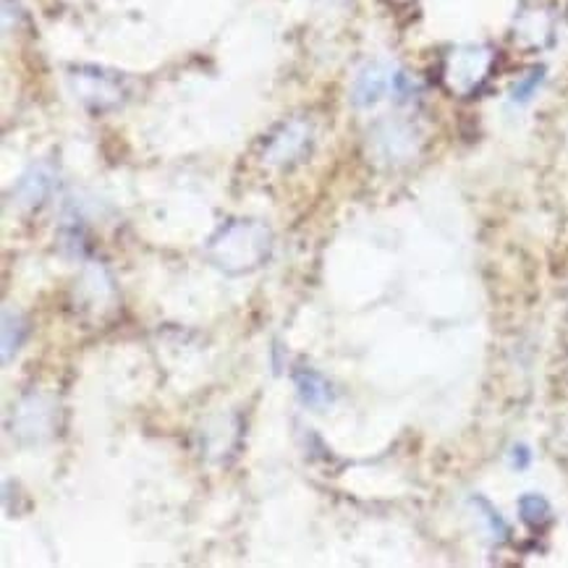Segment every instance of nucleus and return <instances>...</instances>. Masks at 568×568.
<instances>
[{
  "label": "nucleus",
  "instance_id": "f257e3e1",
  "mask_svg": "<svg viewBox=\"0 0 568 568\" xmlns=\"http://www.w3.org/2000/svg\"><path fill=\"white\" fill-rule=\"evenodd\" d=\"M273 252V233L260 221H231L210 239L207 254L217 271L244 275L265 265Z\"/></svg>",
  "mask_w": 568,
  "mask_h": 568
},
{
  "label": "nucleus",
  "instance_id": "423d86ee",
  "mask_svg": "<svg viewBox=\"0 0 568 568\" xmlns=\"http://www.w3.org/2000/svg\"><path fill=\"white\" fill-rule=\"evenodd\" d=\"M393 82H396V74H393L388 63L383 61L364 63L359 74L354 79L352 103L359 108V111H369V108L383 103L385 94L393 92Z\"/></svg>",
  "mask_w": 568,
  "mask_h": 568
},
{
  "label": "nucleus",
  "instance_id": "9d476101",
  "mask_svg": "<svg viewBox=\"0 0 568 568\" xmlns=\"http://www.w3.org/2000/svg\"><path fill=\"white\" fill-rule=\"evenodd\" d=\"M29 336V323L19 310H3V364H9Z\"/></svg>",
  "mask_w": 568,
  "mask_h": 568
},
{
  "label": "nucleus",
  "instance_id": "39448f33",
  "mask_svg": "<svg viewBox=\"0 0 568 568\" xmlns=\"http://www.w3.org/2000/svg\"><path fill=\"white\" fill-rule=\"evenodd\" d=\"M71 90L92 111H108V108L119 105L123 98L119 79L103 69H94V65H79L71 71Z\"/></svg>",
  "mask_w": 568,
  "mask_h": 568
},
{
  "label": "nucleus",
  "instance_id": "4468645a",
  "mask_svg": "<svg viewBox=\"0 0 568 568\" xmlns=\"http://www.w3.org/2000/svg\"><path fill=\"white\" fill-rule=\"evenodd\" d=\"M508 464L514 466L516 471H524L531 464V450L524 443H516V446L508 450Z\"/></svg>",
  "mask_w": 568,
  "mask_h": 568
},
{
  "label": "nucleus",
  "instance_id": "0eeeda50",
  "mask_svg": "<svg viewBox=\"0 0 568 568\" xmlns=\"http://www.w3.org/2000/svg\"><path fill=\"white\" fill-rule=\"evenodd\" d=\"M17 435L24 440L45 438L53 427V404L42 396H29L17 409Z\"/></svg>",
  "mask_w": 568,
  "mask_h": 568
},
{
  "label": "nucleus",
  "instance_id": "9b49d317",
  "mask_svg": "<svg viewBox=\"0 0 568 568\" xmlns=\"http://www.w3.org/2000/svg\"><path fill=\"white\" fill-rule=\"evenodd\" d=\"M550 504L537 493H527L519 498V516L529 527H542L550 521Z\"/></svg>",
  "mask_w": 568,
  "mask_h": 568
},
{
  "label": "nucleus",
  "instance_id": "7ed1b4c3",
  "mask_svg": "<svg viewBox=\"0 0 568 568\" xmlns=\"http://www.w3.org/2000/svg\"><path fill=\"white\" fill-rule=\"evenodd\" d=\"M312 142H315V131H312L310 121L294 119L275 131L265 148V163L275 165V169H291L310 155Z\"/></svg>",
  "mask_w": 568,
  "mask_h": 568
},
{
  "label": "nucleus",
  "instance_id": "6e6552de",
  "mask_svg": "<svg viewBox=\"0 0 568 568\" xmlns=\"http://www.w3.org/2000/svg\"><path fill=\"white\" fill-rule=\"evenodd\" d=\"M53 181H55V173L48 163L32 165V169L17 181V186H13V200H17V205L24 210L40 207L42 202L48 200L50 189H53Z\"/></svg>",
  "mask_w": 568,
  "mask_h": 568
},
{
  "label": "nucleus",
  "instance_id": "f03ea898",
  "mask_svg": "<svg viewBox=\"0 0 568 568\" xmlns=\"http://www.w3.org/2000/svg\"><path fill=\"white\" fill-rule=\"evenodd\" d=\"M419 150V134L409 121L388 119L373 131V152L385 165H400Z\"/></svg>",
  "mask_w": 568,
  "mask_h": 568
},
{
  "label": "nucleus",
  "instance_id": "20e7f679",
  "mask_svg": "<svg viewBox=\"0 0 568 568\" xmlns=\"http://www.w3.org/2000/svg\"><path fill=\"white\" fill-rule=\"evenodd\" d=\"M493 53L485 45H462L448 55L446 61V82L454 92H471L485 82L490 71Z\"/></svg>",
  "mask_w": 568,
  "mask_h": 568
},
{
  "label": "nucleus",
  "instance_id": "1a4fd4ad",
  "mask_svg": "<svg viewBox=\"0 0 568 568\" xmlns=\"http://www.w3.org/2000/svg\"><path fill=\"white\" fill-rule=\"evenodd\" d=\"M294 388L298 393V398H302V404L310 406V409H315V412L327 409V406L336 400V393H333L331 383H327L323 375L315 373V369H310V367L296 369Z\"/></svg>",
  "mask_w": 568,
  "mask_h": 568
},
{
  "label": "nucleus",
  "instance_id": "ddd939ff",
  "mask_svg": "<svg viewBox=\"0 0 568 568\" xmlns=\"http://www.w3.org/2000/svg\"><path fill=\"white\" fill-rule=\"evenodd\" d=\"M542 82H545V69L542 65H537V69H531L529 74H524L519 82L514 84L511 100L514 103H529V100L537 94V90H540Z\"/></svg>",
  "mask_w": 568,
  "mask_h": 568
},
{
  "label": "nucleus",
  "instance_id": "f8f14e48",
  "mask_svg": "<svg viewBox=\"0 0 568 568\" xmlns=\"http://www.w3.org/2000/svg\"><path fill=\"white\" fill-rule=\"evenodd\" d=\"M471 506L477 508V516L485 521L487 535L495 537V540H506V537H508V524L504 521V516L495 511V508L487 504L485 498H471Z\"/></svg>",
  "mask_w": 568,
  "mask_h": 568
}]
</instances>
